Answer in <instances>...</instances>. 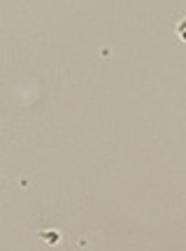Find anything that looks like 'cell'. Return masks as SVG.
I'll return each mask as SVG.
<instances>
[{
  "mask_svg": "<svg viewBox=\"0 0 186 251\" xmlns=\"http://www.w3.org/2000/svg\"><path fill=\"white\" fill-rule=\"evenodd\" d=\"M184 28H186V24H182V30H184ZM184 40H186V33H184Z\"/></svg>",
  "mask_w": 186,
  "mask_h": 251,
  "instance_id": "cell-1",
  "label": "cell"
}]
</instances>
